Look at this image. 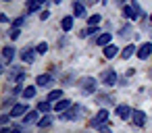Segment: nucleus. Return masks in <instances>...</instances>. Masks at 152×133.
<instances>
[{
	"label": "nucleus",
	"instance_id": "nucleus-1",
	"mask_svg": "<svg viewBox=\"0 0 152 133\" xmlns=\"http://www.w3.org/2000/svg\"><path fill=\"white\" fill-rule=\"evenodd\" d=\"M121 13H123V17H125L127 21H137V19L144 17V11H142V7H140L137 0H131L129 4H123Z\"/></svg>",
	"mask_w": 152,
	"mask_h": 133
},
{
	"label": "nucleus",
	"instance_id": "nucleus-2",
	"mask_svg": "<svg viewBox=\"0 0 152 133\" xmlns=\"http://www.w3.org/2000/svg\"><path fill=\"white\" fill-rule=\"evenodd\" d=\"M77 85H79V92H81L83 96H92V94H96V89H98V77L86 75V77H81V79L77 81Z\"/></svg>",
	"mask_w": 152,
	"mask_h": 133
},
{
	"label": "nucleus",
	"instance_id": "nucleus-3",
	"mask_svg": "<svg viewBox=\"0 0 152 133\" xmlns=\"http://www.w3.org/2000/svg\"><path fill=\"white\" fill-rule=\"evenodd\" d=\"M98 81H100V85H104V87H115V85L119 83V73H117V69L106 67V69L100 73Z\"/></svg>",
	"mask_w": 152,
	"mask_h": 133
},
{
	"label": "nucleus",
	"instance_id": "nucleus-4",
	"mask_svg": "<svg viewBox=\"0 0 152 133\" xmlns=\"http://www.w3.org/2000/svg\"><path fill=\"white\" fill-rule=\"evenodd\" d=\"M83 114H86V106H83V104H73V106H71L67 112L58 114V118L67 123V121H79Z\"/></svg>",
	"mask_w": 152,
	"mask_h": 133
},
{
	"label": "nucleus",
	"instance_id": "nucleus-5",
	"mask_svg": "<svg viewBox=\"0 0 152 133\" xmlns=\"http://www.w3.org/2000/svg\"><path fill=\"white\" fill-rule=\"evenodd\" d=\"M0 56H2V71H7L13 65V60L17 56V50L11 44H7V46H2V50H0Z\"/></svg>",
	"mask_w": 152,
	"mask_h": 133
},
{
	"label": "nucleus",
	"instance_id": "nucleus-6",
	"mask_svg": "<svg viewBox=\"0 0 152 133\" xmlns=\"http://www.w3.org/2000/svg\"><path fill=\"white\" fill-rule=\"evenodd\" d=\"M102 125H108V110H106V108H100V110L90 118V127L100 129Z\"/></svg>",
	"mask_w": 152,
	"mask_h": 133
},
{
	"label": "nucleus",
	"instance_id": "nucleus-7",
	"mask_svg": "<svg viewBox=\"0 0 152 133\" xmlns=\"http://www.w3.org/2000/svg\"><path fill=\"white\" fill-rule=\"evenodd\" d=\"M36 85L38 87H44V89H54V77L50 75V73H40V75H36Z\"/></svg>",
	"mask_w": 152,
	"mask_h": 133
},
{
	"label": "nucleus",
	"instance_id": "nucleus-8",
	"mask_svg": "<svg viewBox=\"0 0 152 133\" xmlns=\"http://www.w3.org/2000/svg\"><path fill=\"white\" fill-rule=\"evenodd\" d=\"M38 56H40V54L36 52V46H25V48L19 52V58H21L25 65H34Z\"/></svg>",
	"mask_w": 152,
	"mask_h": 133
},
{
	"label": "nucleus",
	"instance_id": "nucleus-9",
	"mask_svg": "<svg viewBox=\"0 0 152 133\" xmlns=\"http://www.w3.org/2000/svg\"><path fill=\"white\" fill-rule=\"evenodd\" d=\"M73 17L88 21V17H90V15H88V4L81 2V0H75V2H73Z\"/></svg>",
	"mask_w": 152,
	"mask_h": 133
},
{
	"label": "nucleus",
	"instance_id": "nucleus-10",
	"mask_svg": "<svg viewBox=\"0 0 152 133\" xmlns=\"http://www.w3.org/2000/svg\"><path fill=\"white\" fill-rule=\"evenodd\" d=\"M29 110H31V108H29L25 102H17V104L11 108V112H9V114H11V118H23Z\"/></svg>",
	"mask_w": 152,
	"mask_h": 133
},
{
	"label": "nucleus",
	"instance_id": "nucleus-11",
	"mask_svg": "<svg viewBox=\"0 0 152 133\" xmlns=\"http://www.w3.org/2000/svg\"><path fill=\"white\" fill-rule=\"evenodd\" d=\"M115 114H117L121 121H131L133 108H131L129 104H117V106H115Z\"/></svg>",
	"mask_w": 152,
	"mask_h": 133
},
{
	"label": "nucleus",
	"instance_id": "nucleus-12",
	"mask_svg": "<svg viewBox=\"0 0 152 133\" xmlns=\"http://www.w3.org/2000/svg\"><path fill=\"white\" fill-rule=\"evenodd\" d=\"M146 121H148V114L144 112V110H140V108H133V114H131V123L135 125V127H146Z\"/></svg>",
	"mask_w": 152,
	"mask_h": 133
},
{
	"label": "nucleus",
	"instance_id": "nucleus-13",
	"mask_svg": "<svg viewBox=\"0 0 152 133\" xmlns=\"http://www.w3.org/2000/svg\"><path fill=\"white\" fill-rule=\"evenodd\" d=\"M40 118H42V112H40L38 108H31V110L21 118V123H23V125H38Z\"/></svg>",
	"mask_w": 152,
	"mask_h": 133
},
{
	"label": "nucleus",
	"instance_id": "nucleus-14",
	"mask_svg": "<svg viewBox=\"0 0 152 133\" xmlns=\"http://www.w3.org/2000/svg\"><path fill=\"white\" fill-rule=\"evenodd\" d=\"M150 54H152V42H144V44L137 46V54H135V56H137L140 60H148Z\"/></svg>",
	"mask_w": 152,
	"mask_h": 133
},
{
	"label": "nucleus",
	"instance_id": "nucleus-15",
	"mask_svg": "<svg viewBox=\"0 0 152 133\" xmlns=\"http://www.w3.org/2000/svg\"><path fill=\"white\" fill-rule=\"evenodd\" d=\"M96 46H100V48H106V46H110L113 44V33L110 31H102V33H98L96 36Z\"/></svg>",
	"mask_w": 152,
	"mask_h": 133
},
{
	"label": "nucleus",
	"instance_id": "nucleus-16",
	"mask_svg": "<svg viewBox=\"0 0 152 133\" xmlns=\"http://www.w3.org/2000/svg\"><path fill=\"white\" fill-rule=\"evenodd\" d=\"M75 102L71 100V98H63V100H58L56 104H54V112H58V114H63V112H67L71 106H73Z\"/></svg>",
	"mask_w": 152,
	"mask_h": 133
},
{
	"label": "nucleus",
	"instance_id": "nucleus-17",
	"mask_svg": "<svg viewBox=\"0 0 152 133\" xmlns=\"http://www.w3.org/2000/svg\"><path fill=\"white\" fill-rule=\"evenodd\" d=\"M65 98V92L61 89V87H54V89H50L48 94H46V100L48 102H52V104H56L58 100H63Z\"/></svg>",
	"mask_w": 152,
	"mask_h": 133
},
{
	"label": "nucleus",
	"instance_id": "nucleus-18",
	"mask_svg": "<svg viewBox=\"0 0 152 133\" xmlns=\"http://www.w3.org/2000/svg\"><path fill=\"white\" fill-rule=\"evenodd\" d=\"M73 25H75V17L73 15H65L63 19H61V29L67 33V31H71L73 29Z\"/></svg>",
	"mask_w": 152,
	"mask_h": 133
},
{
	"label": "nucleus",
	"instance_id": "nucleus-19",
	"mask_svg": "<svg viewBox=\"0 0 152 133\" xmlns=\"http://www.w3.org/2000/svg\"><path fill=\"white\" fill-rule=\"evenodd\" d=\"M117 54H121V52H119V46H115V44H110V46L102 48V56H104L106 60H113Z\"/></svg>",
	"mask_w": 152,
	"mask_h": 133
},
{
	"label": "nucleus",
	"instance_id": "nucleus-20",
	"mask_svg": "<svg viewBox=\"0 0 152 133\" xmlns=\"http://www.w3.org/2000/svg\"><path fill=\"white\" fill-rule=\"evenodd\" d=\"M36 108H38L42 114H52V110H54V104H52V102H48V100L44 98V100H40V102H38V106H36Z\"/></svg>",
	"mask_w": 152,
	"mask_h": 133
},
{
	"label": "nucleus",
	"instance_id": "nucleus-21",
	"mask_svg": "<svg viewBox=\"0 0 152 133\" xmlns=\"http://www.w3.org/2000/svg\"><path fill=\"white\" fill-rule=\"evenodd\" d=\"M133 54H137V46H135V44H127V46L121 50V58H123V60H129Z\"/></svg>",
	"mask_w": 152,
	"mask_h": 133
},
{
	"label": "nucleus",
	"instance_id": "nucleus-22",
	"mask_svg": "<svg viewBox=\"0 0 152 133\" xmlns=\"http://www.w3.org/2000/svg\"><path fill=\"white\" fill-rule=\"evenodd\" d=\"M36 96H38V85H25V92H23V96H21V100H36Z\"/></svg>",
	"mask_w": 152,
	"mask_h": 133
},
{
	"label": "nucleus",
	"instance_id": "nucleus-23",
	"mask_svg": "<svg viewBox=\"0 0 152 133\" xmlns=\"http://www.w3.org/2000/svg\"><path fill=\"white\" fill-rule=\"evenodd\" d=\"M96 33H102V31H100V25H96V27H83V29L79 31V38L86 40V38H92V36H96Z\"/></svg>",
	"mask_w": 152,
	"mask_h": 133
},
{
	"label": "nucleus",
	"instance_id": "nucleus-24",
	"mask_svg": "<svg viewBox=\"0 0 152 133\" xmlns=\"http://www.w3.org/2000/svg\"><path fill=\"white\" fill-rule=\"evenodd\" d=\"M52 123H54V116L52 114H42V118L38 121V129H48V127H52Z\"/></svg>",
	"mask_w": 152,
	"mask_h": 133
},
{
	"label": "nucleus",
	"instance_id": "nucleus-25",
	"mask_svg": "<svg viewBox=\"0 0 152 133\" xmlns=\"http://www.w3.org/2000/svg\"><path fill=\"white\" fill-rule=\"evenodd\" d=\"M96 104H98V106L102 104V108H104V104H115V106H117V102H115L108 94H98V96H96Z\"/></svg>",
	"mask_w": 152,
	"mask_h": 133
},
{
	"label": "nucleus",
	"instance_id": "nucleus-26",
	"mask_svg": "<svg viewBox=\"0 0 152 133\" xmlns=\"http://www.w3.org/2000/svg\"><path fill=\"white\" fill-rule=\"evenodd\" d=\"M27 13H42V2L40 0H27Z\"/></svg>",
	"mask_w": 152,
	"mask_h": 133
},
{
	"label": "nucleus",
	"instance_id": "nucleus-27",
	"mask_svg": "<svg viewBox=\"0 0 152 133\" xmlns=\"http://www.w3.org/2000/svg\"><path fill=\"white\" fill-rule=\"evenodd\" d=\"M117 33H119V38H129V36L133 33V25H131V23H125V25L119 27Z\"/></svg>",
	"mask_w": 152,
	"mask_h": 133
},
{
	"label": "nucleus",
	"instance_id": "nucleus-28",
	"mask_svg": "<svg viewBox=\"0 0 152 133\" xmlns=\"http://www.w3.org/2000/svg\"><path fill=\"white\" fill-rule=\"evenodd\" d=\"M86 23H88V27H96V25H100V23H102V17H100V13H94V15H90Z\"/></svg>",
	"mask_w": 152,
	"mask_h": 133
},
{
	"label": "nucleus",
	"instance_id": "nucleus-29",
	"mask_svg": "<svg viewBox=\"0 0 152 133\" xmlns=\"http://www.w3.org/2000/svg\"><path fill=\"white\" fill-rule=\"evenodd\" d=\"M7 33H9V40H11V42H17V40L21 38V29H19V27H11Z\"/></svg>",
	"mask_w": 152,
	"mask_h": 133
},
{
	"label": "nucleus",
	"instance_id": "nucleus-30",
	"mask_svg": "<svg viewBox=\"0 0 152 133\" xmlns=\"http://www.w3.org/2000/svg\"><path fill=\"white\" fill-rule=\"evenodd\" d=\"M48 50H50V46H48V42H38V44H36V52H38L40 56H42V54H46Z\"/></svg>",
	"mask_w": 152,
	"mask_h": 133
},
{
	"label": "nucleus",
	"instance_id": "nucleus-31",
	"mask_svg": "<svg viewBox=\"0 0 152 133\" xmlns=\"http://www.w3.org/2000/svg\"><path fill=\"white\" fill-rule=\"evenodd\" d=\"M23 73H25V71H23V67H19V65H17V67H13V69L9 71V79H17V77H19V75H23Z\"/></svg>",
	"mask_w": 152,
	"mask_h": 133
},
{
	"label": "nucleus",
	"instance_id": "nucleus-32",
	"mask_svg": "<svg viewBox=\"0 0 152 133\" xmlns=\"http://www.w3.org/2000/svg\"><path fill=\"white\" fill-rule=\"evenodd\" d=\"M9 123H11V114H9V112H2V114H0V125H2V127H9Z\"/></svg>",
	"mask_w": 152,
	"mask_h": 133
},
{
	"label": "nucleus",
	"instance_id": "nucleus-33",
	"mask_svg": "<svg viewBox=\"0 0 152 133\" xmlns=\"http://www.w3.org/2000/svg\"><path fill=\"white\" fill-rule=\"evenodd\" d=\"M25 19H27V17H17V19L13 21V27H19V29H21L23 23H25Z\"/></svg>",
	"mask_w": 152,
	"mask_h": 133
},
{
	"label": "nucleus",
	"instance_id": "nucleus-34",
	"mask_svg": "<svg viewBox=\"0 0 152 133\" xmlns=\"http://www.w3.org/2000/svg\"><path fill=\"white\" fill-rule=\"evenodd\" d=\"M50 17H52V15H50V11H48V9H44V11L40 13V21H48Z\"/></svg>",
	"mask_w": 152,
	"mask_h": 133
},
{
	"label": "nucleus",
	"instance_id": "nucleus-35",
	"mask_svg": "<svg viewBox=\"0 0 152 133\" xmlns=\"http://www.w3.org/2000/svg\"><path fill=\"white\" fill-rule=\"evenodd\" d=\"M0 23H2V25H9V23H11V17H9L7 13H0Z\"/></svg>",
	"mask_w": 152,
	"mask_h": 133
},
{
	"label": "nucleus",
	"instance_id": "nucleus-36",
	"mask_svg": "<svg viewBox=\"0 0 152 133\" xmlns=\"http://www.w3.org/2000/svg\"><path fill=\"white\" fill-rule=\"evenodd\" d=\"M98 133H113V129H110V125H102L98 129Z\"/></svg>",
	"mask_w": 152,
	"mask_h": 133
},
{
	"label": "nucleus",
	"instance_id": "nucleus-37",
	"mask_svg": "<svg viewBox=\"0 0 152 133\" xmlns=\"http://www.w3.org/2000/svg\"><path fill=\"white\" fill-rule=\"evenodd\" d=\"M117 85H121V87H125L127 85V77H119V83Z\"/></svg>",
	"mask_w": 152,
	"mask_h": 133
},
{
	"label": "nucleus",
	"instance_id": "nucleus-38",
	"mask_svg": "<svg viewBox=\"0 0 152 133\" xmlns=\"http://www.w3.org/2000/svg\"><path fill=\"white\" fill-rule=\"evenodd\" d=\"M0 133H11V127H2V129H0Z\"/></svg>",
	"mask_w": 152,
	"mask_h": 133
},
{
	"label": "nucleus",
	"instance_id": "nucleus-39",
	"mask_svg": "<svg viewBox=\"0 0 152 133\" xmlns=\"http://www.w3.org/2000/svg\"><path fill=\"white\" fill-rule=\"evenodd\" d=\"M96 2H98V0H88V2H86V4H96Z\"/></svg>",
	"mask_w": 152,
	"mask_h": 133
},
{
	"label": "nucleus",
	"instance_id": "nucleus-40",
	"mask_svg": "<svg viewBox=\"0 0 152 133\" xmlns=\"http://www.w3.org/2000/svg\"><path fill=\"white\" fill-rule=\"evenodd\" d=\"M52 2H54V4H63V0H52Z\"/></svg>",
	"mask_w": 152,
	"mask_h": 133
},
{
	"label": "nucleus",
	"instance_id": "nucleus-41",
	"mask_svg": "<svg viewBox=\"0 0 152 133\" xmlns=\"http://www.w3.org/2000/svg\"><path fill=\"white\" fill-rule=\"evenodd\" d=\"M148 19H150V23H152V13H150V17H148Z\"/></svg>",
	"mask_w": 152,
	"mask_h": 133
},
{
	"label": "nucleus",
	"instance_id": "nucleus-42",
	"mask_svg": "<svg viewBox=\"0 0 152 133\" xmlns=\"http://www.w3.org/2000/svg\"><path fill=\"white\" fill-rule=\"evenodd\" d=\"M123 2H125V0H119V4H123Z\"/></svg>",
	"mask_w": 152,
	"mask_h": 133
},
{
	"label": "nucleus",
	"instance_id": "nucleus-43",
	"mask_svg": "<svg viewBox=\"0 0 152 133\" xmlns=\"http://www.w3.org/2000/svg\"><path fill=\"white\" fill-rule=\"evenodd\" d=\"M2 2H11V0H2Z\"/></svg>",
	"mask_w": 152,
	"mask_h": 133
},
{
	"label": "nucleus",
	"instance_id": "nucleus-44",
	"mask_svg": "<svg viewBox=\"0 0 152 133\" xmlns=\"http://www.w3.org/2000/svg\"><path fill=\"white\" fill-rule=\"evenodd\" d=\"M81 2H83V0H81ZM86 2H88V0H86Z\"/></svg>",
	"mask_w": 152,
	"mask_h": 133
}]
</instances>
